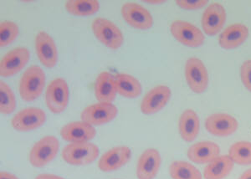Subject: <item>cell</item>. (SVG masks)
I'll return each instance as SVG.
<instances>
[{
    "label": "cell",
    "instance_id": "obj_1",
    "mask_svg": "<svg viewBox=\"0 0 251 179\" xmlns=\"http://www.w3.org/2000/svg\"><path fill=\"white\" fill-rule=\"evenodd\" d=\"M46 85V74L39 66H29L20 78L19 92L23 101L30 102L40 97Z\"/></svg>",
    "mask_w": 251,
    "mask_h": 179
},
{
    "label": "cell",
    "instance_id": "obj_2",
    "mask_svg": "<svg viewBox=\"0 0 251 179\" xmlns=\"http://www.w3.org/2000/svg\"><path fill=\"white\" fill-rule=\"evenodd\" d=\"M99 148L92 142L70 143L66 145L61 156L63 160L72 166H86L92 164L99 156Z\"/></svg>",
    "mask_w": 251,
    "mask_h": 179
},
{
    "label": "cell",
    "instance_id": "obj_3",
    "mask_svg": "<svg viewBox=\"0 0 251 179\" xmlns=\"http://www.w3.org/2000/svg\"><path fill=\"white\" fill-rule=\"evenodd\" d=\"M60 142L54 136H46L39 140L29 152V161L34 168L48 165L57 156Z\"/></svg>",
    "mask_w": 251,
    "mask_h": 179
},
{
    "label": "cell",
    "instance_id": "obj_4",
    "mask_svg": "<svg viewBox=\"0 0 251 179\" xmlns=\"http://www.w3.org/2000/svg\"><path fill=\"white\" fill-rule=\"evenodd\" d=\"M92 28L97 40L107 48L117 50L123 46L124 42L123 32L111 20L105 18L95 19Z\"/></svg>",
    "mask_w": 251,
    "mask_h": 179
},
{
    "label": "cell",
    "instance_id": "obj_5",
    "mask_svg": "<svg viewBox=\"0 0 251 179\" xmlns=\"http://www.w3.org/2000/svg\"><path fill=\"white\" fill-rule=\"evenodd\" d=\"M70 99L69 85L65 79L55 78L46 91V103L52 113L60 114L66 110Z\"/></svg>",
    "mask_w": 251,
    "mask_h": 179
},
{
    "label": "cell",
    "instance_id": "obj_6",
    "mask_svg": "<svg viewBox=\"0 0 251 179\" xmlns=\"http://www.w3.org/2000/svg\"><path fill=\"white\" fill-rule=\"evenodd\" d=\"M188 87L196 94H201L208 88V73L205 65L197 57L187 60L184 68Z\"/></svg>",
    "mask_w": 251,
    "mask_h": 179
},
{
    "label": "cell",
    "instance_id": "obj_7",
    "mask_svg": "<svg viewBox=\"0 0 251 179\" xmlns=\"http://www.w3.org/2000/svg\"><path fill=\"white\" fill-rule=\"evenodd\" d=\"M170 31L175 40L191 48L200 47L205 41L204 34L197 26L183 20L174 21L170 26Z\"/></svg>",
    "mask_w": 251,
    "mask_h": 179
},
{
    "label": "cell",
    "instance_id": "obj_8",
    "mask_svg": "<svg viewBox=\"0 0 251 179\" xmlns=\"http://www.w3.org/2000/svg\"><path fill=\"white\" fill-rule=\"evenodd\" d=\"M46 121V114L42 109L26 107L12 117L11 125L16 131L27 132L41 128Z\"/></svg>",
    "mask_w": 251,
    "mask_h": 179
},
{
    "label": "cell",
    "instance_id": "obj_9",
    "mask_svg": "<svg viewBox=\"0 0 251 179\" xmlns=\"http://www.w3.org/2000/svg\"><path fill=\"white\" fill-rule=\"evenodd\" d=\"M118 109L110 102H98L86 106L80 114L81 121L92 126H101L111 123L117 117Z\"/></svg>",
    "mask_w": 251,
    "mask_h": 179
},
{
    "label": "cell",
    "instance_id": "obj_10",
    "mask_svg": "<svg viewBox=\"0 0 251 179\" xmlns=\"http://www.w3.org/2000/svg\"><path fill=\"white\" fill-rule=\"evenodd\" d=\"M121 12L126 24L132 28L148 30L153 26V18L151 13L139 3H124Z\"/></svg>",
    "mask_w": 251,
    "mask_h": 179
},
{
    "label": "cell",
    "instance_id": "obj_11",
    "mask_svg": "<svg viewBox=\"0 0 251 179\" xmlns=\"http://www.w3.org/2000/svg\"><path fill=\"white\" fill-rule=\"evenodd\" d=\"M172 91L168 85H158L147 92L141 102L144 115H153L165 107L171 99Z\"/></svg>",
    "mask_w": 251,
    "mask_h": 179
},
{
    "label": "cell",
    "instance_id": "obj_12",
    "mask_svg": "<svg viewBox=\"0 0 251 179\" xmlns=\"http://www.w3.org/2000/svg\"><path fill=\"white\" fill-rule=\"evenodd\" d=\"M30 53L25 47H17L6 53L0 61V76L14 77L29 62Z\"/></svg>",
    "mask_w": 251,
    "mask_h": 179
},
{
    "label": "cell",
    "instance_id": "obj_13",
    "mask_svg": "<svg viewBox=\"0 0 251 179\" xmlns=\"http://www.w3.org/2000/svg\"><path fill=\"white\" fill-rule=\"evenodd\" d=\"M206 130L215 137H226L236 132L239 123L228 113L218 112L210 115L205 121Z\"/></svg>",
    "mask_w": 251,
    "mask_h": 179
},
{
    "label": "cell",
    "instance_id": "obj_14",
    "mask_svg": "<svg viewBox=\"0 0 251 179\" xmlns=\"http://www.w3.org/2000/svg\"><path fill=\"white\" fill-rule=\"evenodd\" d=\"M131 157V149L126 146H117L109 149L98 161V168L104 173H111L125 166Z\"/></svg>",
    "mask_w": 251,
    "mask_h": 179
},
{
    "label": "cell",
    "instance_id": "obj_15",
    "mask_svg": "<svg viewBox=\"0 0 251 179\" xmlns=\"http://www.w3.org/2000/svg\"><path fill=\"white\" fill-rule=\"evenodd\" d=\"M35 51L40 63L46 68L57 64L58 51L53 38L46 31H40L35 37Z\"/></svg>",
    "mask_w": 251,
    "mask_h": 179
},
{
    "label": "cell",
    "instance_id": "obj_16",
    "mask_svg": "<svg viewBox=\"0 0 251 179\" xmlns=\"http://www.w3.org/2000/svg\"><path fill=\"white\" fill-rule=\"evenodd\" d=\"M97 131L93 126L84 121L67 123L60 129V136L71 143L88 142L94 139Z\"/></svg>",
    "mask_w": 251,
    "mask_h": 179
},
{
    "label": "cell",
    "instance_id": "obj_17",
    "mask_svg": "<svg viewBox=\"0 0 251 179\" xmlns=\"http://www.w3.org/2000/svg\"><path fill=\"white\" fill-rule=\"evenodd\" d=\"M226 21V11L222 4L213 3L208 5L202 16V27L207 35L214 36L220 33Z\"/></svg>",
    "mask_w": 251,
    "mask_h": 179
},
{
    "label": "cell",
    "instance_id": "obj_18",
    "mask_svg": "<svg viewBox=\"0 0 251 179\" xmlns=\"http://www.w3.org/2000/svg\"><path fill=\"white\" fill-rule=\"evenodd\" d=\"M161 162V155L157 149H146L137 161L136 169L137 179H154L159 172Z\"/></svg>",
    "mask_w": 251,
    "mask_h": 179
},
{
    "label": "cell",
    "instance_id": "obj_19",
    "mask_svg": "<svg viewBox=\"0 0 251 179\" xmlns=\"http://www.w3.org/2000/svg\"><path fill=\"white\" fill-rule=\"evenodd\" d=\"M220 148L211 141L200 142L188 148V157L198 164H208L220 156Z\"/></svg>",
    "mask_w": 251,
    "mask_h": 179
},
{
    "label": "cell",
    "instance_id": "obj_20",
    "mask_svg": "<svg viewBox=\"0 0 251 179\" xmlns=\"http://www.w3.org/2000/svg\"><path fill=\"white\" fill-rule=\"evenodd\" d=\"M248 36L249 28L246 25L233 24L220 34L219 44L225 50H234L246 42Z\"/></svg>",
    "mask_w": 251,
    "mask_h": 179
},
{
    "label": "cell",
    "instance_id": "obj_21",
    "mask_svg": "<svg viewBox=\"0 0 251 179\" xmlns=\"http://www.w3.org/2000/svg\"><path fill=\"white\" fill-rule=\"evenodd\" d=\"M94 91L99 102L112 103L117 94L114 76L107 71L100 72L95 81Z\"/></svg>",
    "mask_w": 251,
    "mask_h": 179
},
{
    "label": "cell",
    "instance_id": "obj_22",
    "mask_svg": "<svg viewBox=\"0 0 251 179\" xmlns=\"http://www.w3.org/2000/svg\"><path fill=\"white\" fill-rule=\"evenodd\" d=\"M200 121L198 114L191 109H187L181 114L178 120V131L183 141L191 142L200 133Z\"/></svg>",
    "mask_w": 251,
    "mask_h": 179
},
{
    "label": "cell",
    "instance_id": "obj_23",
    "mask_svg": "<svg viewBox=\"0 0 251 179\" xmlns=\"http://www.w3.org/2000/svg\"><path fill=\"white\" fill-rule=\"evenodd\" d=\"M234 162L228 155L218 156L208 163L203 170L205 179H224L234 169Z\"/></svg>",
    "mask_w": 251,
    "mask_h": 179
},
{
    "label": "cell",
    "instance_id": "obj_24",
    "mask_svg": "<svg viewBox=\"0 0 251 179\" xmlns=\"http://www.w3.org/2000/svg\"><path fill=\"white\" fill-rule=\"evenodd\" d=\"M118 94L125 98L135 99L142 94V85L137 78L131 75L120 73L115 76Z\"/></svg>",
    "mask_w": 251,
    "mask_h": 179
},
{
    "label": "cell",
    "instance_id": "obj_25",
    "mask_svg": "<svg viewBox=\"0 0 251 179\" xmlns=\"http://www.w3.org/2000/svg\"><path fill=\"white\" fill-rule=\"evenodd\" d=\"M65 8L75 16H91L100 9V3L97 0H69Z\"/></svg>",
    "mask_w": 251,
    "mask_h": 179
},
{
    "label": "cell",
    "instance_id": "obj_26",
    "mask_svg": "<svg viewBox=\"0 0 251 179\" xmlns=\"http://www.w3.org/2000/svg\"><path fill=\"white\" fill-rule=\"evenodd\" d=\"M169 174L173 179H202L203 176L195 166L185 161H174L169 166Z\"/></svg>",
    "mask_w": 251,
    "mask_h": 179
},
{
    "label": "cell",
    "instance_id": "obj_27",
    "mask_svg": "<svg viewBox=\"0 0 251 179\" xmlns=\"http://www.w3.org/2000/svg\"><path fill=\"white\" fill-rule=\"evenodd\" d=\"M228 155L238 165H251V142L247 141L235 142L228 149Z\"/></svg>",
    "mask_w": 251,
    "mask_h": 179
},
{
    "label": "cell",
    "instance_id": "obj_28",
    "mask_svg": "<svg viewBox=\"0 0 251 179\" xmlns=\"http://www.w3.org/2000/svg\"><path fill=\"white\" fill-rule=\"evenodd\" d=\"M15 93L7 83L0 82V112L3 115L13 113L16 108Z\"/></svg>",
    "mask_w": 251,
    "mask_h": 179
},
{
    "label": "cell",
    "instance_id": "obj_29",
    "mask_svg": "<svg viewBox=\"0 0 251 179\" xmlns=\"http://www.w3.org/2000/svg\"><path fill=\"white\" fill-rule=\"evenodd\" d=\"M19 26L17 24L5 20L0 24V46L6 47L14 42L19 35Z\"/></svg>",
    "mask_w": 251,
    "mask_h": 179
},
{
    "label": "cell",
    "instance_id": "obj_30",
    "mask_svg": "<svg viewBox=\"0 0 251 179\" xmlns=\"http://www.w3.org/2000/svg\"><path fill=\"white\" fill-rule=\"evenodd\" d=\"M240 78L243 85L251 92V60L243 63L240 67Z\"/></svg>",
    "mask_w": 251,
    "mask_h": 179
},
{
    "label": "cell",
    "instance_id": "obj_31",
    "mask_svg": "<svg viewBox=\"0 0 251 179\" xmlns=\"http://www.w3.org/2000/svg\"><path fill=\"white\" fill-rule=\"evenodd\" d=\"M177 6L186 10H196L203 8L208 3V0H177L176 1Z\"/></svg>",
    "mask_w": 251,
    "mask_h": 179
},
{
    "label": "cell",
    "instance_id": "obj_32",
    "mask_svg": "<svg viewBox=\"0 0 251 179\" xmlns=\"http://www.w3.org/2000/svg\"><path fill=\"white\" fill-rule=\"evenodd\" d=\"M34 179H66L63 177L58 176L55 174H41L35 177Z\"/></svg>",
    "mask_w": 251,
    "mask_h": 179
},
{
    "label": "cell",
    "instance_id": "obj_33",
    "mask_svg": "<svg viewBox=\"0 0 251 179\" xmlns=\"http://www.w3.org/2000/svg\"><path fill=\"white\" fill-rule=\"evenodd\" d=\"M0 179H20L17 176H15V174L9 173V172H5V171H2L0 173Z\"/></svg>",
    "mask_w": 251,
    "mask_h": 179
},
{
    "label": "cell",
    "instance_id": "obj_34",
    "mask_svg": "<svg viewBox=\"0 0 251 179\" xmlns=\"http://www.w3.org/2000/svg\"><path fill=\"white\" fill-rule=\"evenodd\" d=\"M239 179H251V168L246 170Z\"/></svg>",
    "mask_w": 251,
    "mask_h": 179
},
{
    "label": "cell",
    "instance_id": "obj_35",
    "mask_svg": "<svg viewBox=\"0 0 251 179\" xmlns=\"http://www.w3.org/2000/svg\"><path fill=\"white\" fill-rule=\"evenodd\" d=\"M147 3H157V4H158V3H164V1H147Z\"/></svg>",
    "mask_w": 251,
    "mask_h": 179
}]
</instances>
